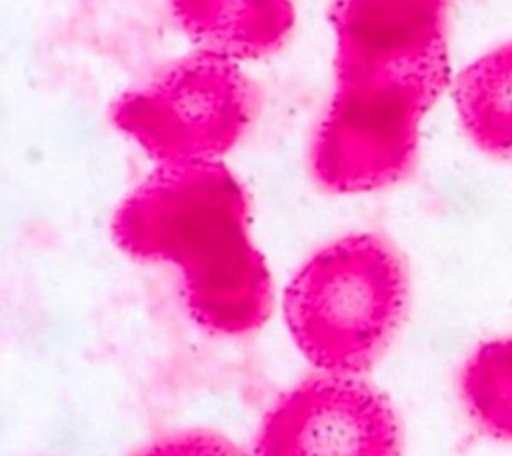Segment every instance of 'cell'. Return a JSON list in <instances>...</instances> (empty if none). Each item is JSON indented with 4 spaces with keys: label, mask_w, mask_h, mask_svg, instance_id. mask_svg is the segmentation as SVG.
<instances>
[{
    "label": "cell",
    "mask_w": 512,
    "mask_h": 456,
    "mask_svg": "<svg viewBox=\"0 0 512 456\" xmlns=\"http://www.w3.org/2000/svg\"><path fill=\"white\" fill-rule=\"evenodd\" d=\"M130 256L180 272L190 316L220 336L260 328L272 308L268 266L250 238V202L220 162L160 164L112 218Z\"/></svg>",
    "instance_id": "obj_1"
},
{
    "label": "cell",
    "mask_w": 512,
    "mask_h": 456,
    "mask_svg": "<svg viewBox=\"0 0 512 456\" xmlns=\"http://www.w3.org/2000/svg\"><path fill=\"white\" fill-rule=\"evenodd\" d=\"M408 276L376 234H348L312 254L284 292V318L302 356L326 374L360 376L392 342Z\"/></svg>",
    "instance_id": "obj_2"
},
{
    "label": "cell",
    "mask_w": 512,
    "mask_h": 456,
    "mask_svg": "<svg viewBox=\"0 0 512 456\" xmlns=\"http://www.w3.org/2000/svg\"><path fill=\"white\" fill-rule=\"evenodd\" d=\"M450 82L448 56L396 68L336 70V88L310 146L316 182L336 194L404 178L420 124Z\"/></svg>",
    "instance_id": "obj_3"
},
{
    "label": "cell",
    "mask_w": 512,
    "mask_h": 456,
    "mask_svg": "<svg viewBox=\"0 0 512 456\" xmlns=\"http://www.w3.org/2000/svg\"><path fill=\"white\" fill-rule=\"evenodd\" d=\"M252 112V88L238 64L198 50L124 94L112 120L158 164H178L218 160L242 138Z\"/></svg>",
    "instance_id": "obj_4"
},
{
    "label": "cell",
    "mask_w": 512,
    "mask_h": 456,
    "mask_svg": "<svg viewBox=\"0 0 512 456\" xmlns=\"http://www.w3.org/2000/svg\"><path fill=\"white\" fill-rule=\"evenodd\" d=\"M388 398L360 376L318 374L284 392L264 416L254 456H400Z\"/></svg>",
    "instance_id": "obj_5"
},
{
    "label": "cell",
    "mask_w": 512,
    "mask_h": 456,
    "mask_svg": "<svg viewBox=\"0 0 512 456\" xmlns=\"http://www.w3.org/2000/svg\"><path fill=\"white\" fill-rule=\"evenodd\" d=\"M450 0H336V70L396 68L448 56Z\"/></svg>",
    "instance_id": "obj_6"
},
{
    "label": "cell",
    "mask_w": 512,
    "mask_h": 456,
    "mask_svg": "<svg viewBox=\"0 0 512 456\" xmlns=\"http://www.w3.org/2000/svg\"><path fill=\"white\" fill-rule=\"evenodd\" d=\"M172 8L198 50L236 64L280 48L294 24L290 0H172Z\"/></svg>",
    "instance_id": "obj_7"
},
{
    "label": "cell",
    "mask_w": 512,
    "mask_h": 456,
    "mask_svg": "<svg viewBox=\"0 0 512 456\" xmlns=\"http://www.w3.org/2000/svg\"><path fill=\"white\" fill-rule=\"evenodd\" d=\"M454 106L464 132L480 150L512 156V40L458 74Z\"/></svg>",
    "instance_id": "obj_8"
},
{
    "label": "cell",
    "mask_w": 512,
    "mask_h": 456,
    "mask_svg": "<svg viewBox=\"0 0 512 456\" xmlns=\"http://www.w3.org/2000/svg\"><path fill=\"white\" fill-rule=\"evenodd\" d=\"M460 390L478 426L512 440V340L480 346L462 370Z\"/></svg>",
    "instance_id": "obj_9"
},
{
    "label": "cell",
    "mask_w": 512,
    "mask_h": 456,
    "mask_svg": "<svg viewBox=\"0 0 512 456\" xmlns=\"http://www.w3.org/2000/svg\"><path fill=\"white\" fill-rule=\"evenodd\" d=\"M132 456H254V452L242 450L222 434L190 430L158 438Z\"/></svg>",
    "instance_id": "obj_10"
}]
</instances>
